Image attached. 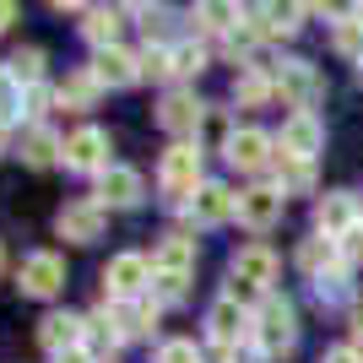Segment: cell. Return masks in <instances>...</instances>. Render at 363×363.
<instances>
[{
  "label": "cell",
  "mask_w": 363,
  "mask_h": 363,
  "mask_svg": "<svg viewBox=\"0 0 363 363\" xmlns=\"http://www.w3.org/2000/svg\"><path fill=\"white\" fill-rule=\"evenodd\" d=\"M157 184H163V196H168V201L196 196V190H201V147H190V141H174V147L163 152Z\"/></svg>",
  "instance_id": "obj_1"
},
{
  "label": "cell",
  "mask_w": 363,
  "mask_h": 363,
  "mask_svg": "<svg viewBox=\"0 0 363 363\" xmlns=\"http://www.w3.org/2000/svg\"><path fill=\"white\" fill-rule=\"evenodd\" d=\"M255 347L260 352H288L293 347V336H298V325H293V303L288 298H260L255 309Z\"/></svg>",
  "instance_id": "obj_2"
},
{
  "label": "cell",
  "mask_w": 363,
  "mask_h": 363,
  "mask_svg": "<svg viewBox=\"0 0 363 363\" xmlns=\"http://www.w3.org/2000/svg\"><path fill=\"white\" fill-rule=\"evenodd\" d=\"M272 277H277V255L266 244H250V250L233 255V288H228V298H255V293L272 288Z\"/></svg>",
  "instance_id": "obj_3"
},
{
  "label": "cell",
  "mask_w": 363,
  "mask_h": 363,
  "mask_svg": "<svg viewBox=\"0 0 363 363\" xmlns=\"http://www.w3.org/2000/svg\"><path fill=\"white\" fill-rule=\"evenodd\" d=\"M16 282H22V293H28V298H55V293L65 288V260L49 255V250H38V255L22 260Z\"/></svg>",
  "instance_id": "obj_4"
},
{
  "label": "cell",
  "mask_w": 363,
  "mask_h": 363,
  "mask_svg": "<svg viewBox=\"0 0 363 363\" xmlns=\"http://www.w3.org/2000/svg\"><path fill=\"white\" fill-rule=\"evenodd\" d=\"M282 206H288V196H282L277 184H255V190L239 196V223L255 228V233H266V228L282 223Z\"/></svg>",
  "instance_id": "obj_5"
},
{
  "label": "cell",
  "mask_w": 363,
  "mask_h": 363,
  "mask_svg": "<svg viewBox=\"0 0 363 363\" xmlns=\"http://www.w3.org/2000/svg\"><path fill=\"white\" fill-rule=\"evenodd\" d=\"M65 168H76V174H104L108 168V136L92 130V125H82V130L65 141Z\"/></svg>",
  "instance_id": "obj_6"
},
{
  "label": "cell",
  "mask_w": 363,
  "mask_h": 363,
  "mask_svg": "<svg viewBox=\"0 0 363 363\" xmlns=\"http://www.w3.org/2000/svg\"><path fill=\"white\" fill-rule=\"evenodd\" d=\"M55 228H60V239H71V244H92V239H104V206H98V201H71V206L55 217Z\"/></svg>",
  "instance_id": "obj_7"
},
{
  "label": "cell",
  "mask_w": 363,
  "mask_h": 363,
  "mask_svg": "<svg viewBox=\"0 0 363 363\" xmlns=\"http://www.w3.org/2000/svg\"><path fill=\"white\" fill-rule=\"evenodd\" d=\"M320 147H325V125H320L309 108H298V114L282 125V152H288V157H303V163H315Z\"/></svg>",
  "instance_id": "obj_8"
},
{
  "label": "cell",
  "mask_w": 363,
  "mask_h": 363,
  "mask_svg": "<svg viewBox=\"0 0 363 363\" xmlns=\"http://www.w3.org/2000/svg\"><path fill=\"white\" fill-rule=\"evenodd\" d=\"M104 282H108V298L130 303V298L152 282V266H147L141 255H114V260H108V272H104Z\"/></svg>",
  "instance_id": "obj_9"
},
{
  "label": "cell",
  "mask_w": 363,
  "mask_h": 363,
  "mask_svg": "<svg viewBox=\"0 0 363 363\" xmlns=\"http://www.w3.org/2000/svg\"><path fill=\"white\" fill-rule=\"evenodd\" d=\"M201 120H206V108H201L196 92H168L163 108H157V125H163V130H174V136H196Z\"/></svg>",
  "instance_id": "obj_10"
},
{
  "label": "cell",
  "mask_w": 363,
  "mask_h": 363,
  "mask_svg": "<svg viewBox=\"0 0 363 363\" xmlns=\"http://www.w3.org/2000/svg\"><path fill=\"white\" fill-rule=\"evenodd\" d=\"M223 152H228V163H233V168L260 174V168L272 163V136H266V130H233Z\"/></svg>",
  "instance_id": "obj_11"
},
{
  "label": "cell",
  "mask_w": 363,
  "mask_h": 363,
  "mask_svg": "<svg viewBox=\"0 0 363 363\" xmlns=\"http://www.w3.org/2000/svg\"><path fill=\"white\" fill-rule=\"evenodd\" d=\"M277 92L293 98L298 108H309L320 98V71L309 60H282V71H277Z\"/></svg>",
  "instance_id": "obj_12"
},
{
  "label": "cell",
  "mask_w": 363,
  "mask_h": 363,
  "mask_svg": "<svg viewBox=\"0 0 363 363\" xmlns=\"http://www.w3.org/2000/svg\"><path fill=\"white\" fill-rule=\"evenodd\" d=\"M136 201H141V174L136 168L108 163L104 174H98V206H136Z\"/></svg>",
  "instance_id": "obj_13"
},
{
  "label": "cell",
  "mask_w": 363,
  "mask_h": 363,
  "mask_svg": "<svg viewBox=\"0 0 363 363\" xmlns=\"http://www.w3.org/2000/svg\"><path fill=\"white\" fill-rule=\"evenodd\" d=\"M206 325H212V342H217V347H233L244 331H255V315H244L239 298H217L212 315H206Z\"/></svg>",
  "instance_id": "obj_14"
},
{
  "label": "cell",
  "mask_w": 363,
  "mask_h": 363,
  "mask_svg": "<svg viewBox=\"0 0 363 363\" xmlns=\"http://www.w3.org/2000/svg\"><path fill=\"white\" fill-rule=\"evenodd\" d=\"M315 223H320L325 239H347L352 228H358V201H352V196H325L315 206Z\"/></svg>",
  "instance_id": "obj_15"
},
{
  "label": "cell",
  "mask_w": 363,
  "mask_h": 363,
  "mask_svg": "<svg viewBox=\"0 0 363 363\" xmlns=\"http://www.w3.org/2000/svg\"><path fill=\"white\" fill-rule=\"evenodd\" d=\"M92 76H98V87H130V82L141 76V60H136V55H125V49H98Z\"/></svg>",
  "instance_id": "obj_16"
},
{
  "label": "cell",
  "mask_w": 363,
  "mask_h": 363,
  "mask_svg": "<svg viewBox=\"0 0 363 363\" xmlns=\"http://www.w3.org/2000/svg\"><path fill=\"white\" fill-rule=\"evenodd\" d=\"M152 272H168V277H190V272H196V239H184V233L163 239L157 250H152Z\"/></svg>",
  "instance_id": "obj_17"
},
{
  "label": "cell",
  "mask_w": 363,
  "mask_h": 363,
  "mask_svg": "<svg viewBox=\"0 0 363 363\" xmlns=\"http://www.w3.org/2000/svg\"><path fill=\"white\" fill-rule=\"evenodd\" d=\"M233 212H239V196H233L228 184L206 179L196 190V217H201V223H223V217H233Z\"/></svg>",
  "instance_id": "obj_18"
},
{
  "label": "cell",
  "mask_w": 363,
  "mask_h": 363,
  "mask_svg": "<svg viewBox=\"0 0 363 363\" xmlns=\"http://www.w3.org/2000/svg\"><path fill=\"white\" fill-rule=\"evenodd\" d=\"M82 331H87V325H82L76 315H44V325H38V342H44V347L60 358V352H71L76 342H82Z\"/></svg>",
  "instance_id": "obj_19"
},
{
  "label": "cell",
  "mask_w": 363,
  "mask_h": 363,
  "mask_svg": "<svg viewBox=\"0 0 363 363\" xmlns=\"http://www.w3.org/2000/svg\"><path fill=\"white\" fill-rule=\"evenodd\" d=\"M244 16H250L255 33H266V38H288V33H298L303 6H260V11H244Z\"/></svg>",
  "instance_id": "obj_20"
},
{
  "label": "cell",
  "mask_w": 363,
  "mask_h": 363,
  "mask_svg": "<svg viewBox=\"0 0 363 363\" xmlns=\"http://www.w3.org/2000/svg\"><path fill=\"white\" fill-rule=\"evenodd\" d=\"M298 266L309 277H325L331 266H342V250H336V239H325V233H315V239L298 244Z\"/></svg>",
  "instance_id": "obj_21"
},
{
  "label": "cell",
  "mask_w": 363,
  "mask_h": 363,
  "mask_svg": "<svg viewBox=\"0 0 363 363\" xmlns=\"http://www.w3.org/2000/svg\"><path fill=\"white\" fill-rule=\"evenodd\" d=\"M22 157H28L33 168H49L55 157H65V147L55 141V130H44V125H38V130H28V136H22Z\"/></svg>",
  "instance_id": "obj_22"
},
{
  "label": "cell",
  "mask_w": 363,
  "mask_h": 363,
  "mask_svg": "<svg viewBox=\"0 0 363 363\" xmlns=\"http://www.w3.org/2000/svg\"><path fill=\"white\" fill-rule=\"evenodd\" d=\"M277 174H282V196H293V190H309L315 184V163H303V157H288V152H277Z\"/></svg>",
  "instance_id": "obj_23"
},
{
  "label": "cell",
  "mask_w": 363,
  "mask_h": 363,
  "mask_svg": "<svg viewBox=\"0 0 363 363\" xmlns=\"http://www.w3.org/2000/svg\"><path fill=\"white\" fill-rule=\"evenodd\" d=\"M82 33H87L92 49H114V38H120V11H87Z\"/></svg>",
  "instance_id": "obj_24"
},
{
  "label": "cell",
  "mask_w": 363,
  "mask_h": 363,
  "mask_svg": "<svg viewBox=\"0 0 363 363\" xmlns=\"http://www.w3.org/2000/svg\"><path fill=\"white\" fill-rule=\"evenodd\" d=\"M272 87L277 82H266V71H244L239 82H233V98H239L244 108H260L266 98H272Z\"/></svg>",
  "instance_id": "obj_25"
},
{
  "label": "cell",
  "mask_w": 363,
  "mask_h": 363,
  "mask_svg": "<svg viewBox=\"0 0 363 363\" xmlns=\"http://www.w3.org/2000/svg\"><path fill=\"white\" fill-rule=\"evenodd\" d=\"M336 55H347V60L363 65V22H336Z\"/></svg>",
  "instance_id": "obj_26"
},
{
  "label": "cell",
  "mask_w": 363,
  "mask_h": 363,
  "mask_svg": "<svg viewBox=\"0 0 363 363\" xmlns=\"http://www.w3.org/2000/svg\"><path fill=\"white\" fill-rule=\"evenodd\" d=\"M11 76H16V87L28 82V87H38V76H44V49H22L11 60Z\"/></svg>",
  "instance_id": "obj_27"
},
{
  "label": "cell",
  "mask_w": 363,
  "mask_h": 363,
  "mask_svg": "<svg viewBox=\"0 0 363 363\" xmlns=\"http://www.w3.org/2000/svg\"><path fill=\"white\" fill-rule=\"evenodd\" d=\"M60 98L76 104V108H92V98H98V76H71V82L60 87Z\"/></svg>",
  "instance_id": "obj_28"
},
{
  "label": "cell",
  "mask_w": 363,
  "mask_h": 363,
  "mask_svg": "<svg viewBox=\"0 0 363 363\" xmlns=\"http://www.w3.org/2000/svg\"><path fill=\"white\" fill-rule=\"evenodd\" d=\"M16 114H22V87H16L11 71H0V125L16 120Z\"/></svg>",
  "instance_id": "obj_29"
},
{
  "label": "cell",
  "mask_w": 363,
  "mask_h": 363,
  "mask_svg": "<svg viewBox=\"0 0 363 363\" xmlns=\"http://www.w3.org/2000/svg\"><path fill=\"white\" fill-rule=\"evenodd\" d=\"M196 22H201L206 33H223V28H233V22H239V6H201Z\"/></svg>",
  "instance_id": "obj_30"
},
{
  "label": "cell",
  "mask_w": 363,
  "mask_h": 363,
  "mask_svg": "<svg viewBox=\"0 0 363 363\" xmlns=\"http://www.w3.org/2000/svg\"><path fill=\"white\" fill-rule=\"evenodd\" d=\"M315 293L325 303H336V298H347V266H331L325 277H315Z\"/></svg>",
  "instance_id": "obj_31"
},
{
  "label": "cell",
  "mask_w": 363,
  "mask_h": 363,
  "mask_svg": "<svg viewBox=\"0 0 363 363\" xmlns=\"http://www.w3.org/2000/svg\"><path fill=\"white\" fill-rule=\"evenodd\" d=\"M196 71H206V49H201V44L174 49V76H196Z\"/></svg>",
  "instance_id": "obj_32"
},
{
  "label": "cell",
  "mask_w": 363,
  "mask_h": 363,
  "mask_svg": "<svg viewBox=\"0 0 363 363\" xmlns=\"http://www.w3.org/2000/svg\"><path fill=\"white\" fill-rule=\"evenodd\" d=\"M141 76L168 82V76H174V49H147V55H141Z\"/></svg>",
  "instance_id": "obj_33"
},
{
  "label": "cell",
  "mask_w": 363,
  "mask_h": 363,
  "mask_svg": "<svg viewBox=\"0 0 363 363\" xmlns=\"http://www.w3.org/2000/svg\"><path fill=\"white\" fill-rule=\"evenodd\" d=\"M184 282H190V277H168V272H152V293H157V303H179V298H184Z\"/></svg>",
  "instance_id": "obj_34"
},
{
  "label": "cell",
  "mask_w": 363,
  "mask_h": 363,
  "mask_svg": "<svg viewBox=\"0 0 363 363\" xmlns=\"http://www.w3.org/2000/svg\"><path fill=\"white\" fill-rule=\"evenodd\" d=\"M157 363H201V352H196V342H163Z\"/></svg>",
  "instance_id": "obj_35"
},
{
  "label": "cell",
  "mask_w": 363,
  "mask_h": 363,
  "mask_svg": "<svg viewBox=\"0 0 363 363\" xmlns=\"http://www.w3.org/2000/svg\"><path fill=\"white\" fill-rule=\"evenodd\" d=\"M336 250H342V266H358V260H363V223L352 228L347 239H336Z\"/></svg>",
  "instance_id": "obj_36"
},
{
  "label": "cell",
  "mask_w": 363,
  "mask_h": 363,
  "mask_svg": "<svg viewBox=\"0 0 363 363\" xmlns=\"http://www.w3.org/2000/svg\"><path fill=\"white\" fill-rule=\"evenodd\" d=\"M44 108H49V87H28V92H22V114H33V120H38Z\"/></svg>",
  "instance_id": "obj_37"
},
{
  "label": "cell",
  "mask_w": 363,
  "mask_h": 363,
  "mask_svg": "<svg viewBox=\"0 0 363 363\" xmlns=\"http://www.w3.org/2000/svg\"><path fill=\"white\" fill-rule=\"evenodd\" d=\"M320 363H363V358H358V347H331Z\"/></svg>",
  "instance_id": "obj_38"
},
{
  "label": "cell",
  "mask_w": 363,
  "mask_h": 363,
  "mask_svg": "<svg viewBox=\"0 0 363 363\" xmlns=\"http://www.w3.org/2000/svg\"><path fill=\"white\" fill-rule=\"evenodd\" d=\"M55 363H92V352H87V347H71V352H60Z\"/></svg>",
  "instance_id": "obj_39"
},
{
  "label": "cell",
  "mask_w": 363,
  "mask_h": 363,
  "mask_svg": "<svg viewBox=\"0 0 363 363\" xmlns=\"http://www.w3.org/2000/svg\"><path fill=\"white\" fill-rule=\"evenodd\" d=\"M352 342H358V347H363V303H358V309H352Z\"/></svg>",
  "instance_id": "obj_40"
},
{
  "label": "cell",
  "mask_w": 363,
  "mask_h": 363,
  "mask_svg": "<svg viewBox=\"0 0 363 363\" xmlns=\"http://www.w3.org/2000/svg\"><path fill=\"white\" fill-rule=\"evenodd\" d=\"M11 16H16V6H0V28H11Z\"/></svg>",
  "instance_id": "obj_41"
},
{
  "label": "cell",
  "mask_w": 363,
  "mask_h": 363,
  "mask_svg": "<svg viewBox=\"0 0 363 363\" xmlns=\"http://www.w3.org/2000/svg\"><path fill=\"white\" fill-rule=\"evenodd\" d=\"M6 147H11V141H6V125H0V157H6Z\"/></svg>",
  "instance_id": "obj_42"
},
{
  "label": "cell",
  "mask_w": 363,
  "mask_h": 363,
  "mask_svg": "<svg viewBox=\"0 0 363 363\" xmlns=\"http://www.w3.org/2000/svg\"><path fill=\"white\" fill-rule=\"evenodd\" d=\"M358 82H363V65H358Z\"/></svg>",
  "instance_id": "obj_43"
},
{
  "label": "cell",
  "mask_w": 363,
  "mask_h": 363,
  "mask_svg": "<svg viewBox=\"0 0 363 363\" xmlns=\"http://www.w3.org/2000/svg\"><path fill=\"white\" fill-rule=\"evenodd\" d=\"M0 266H6V255H0Z\"/></svg>",
  "instance_id": "obj_44"
},
{
  "label": "cell",
  "mask_w": 363,
  "mask_h": 363,
  "mask_svg": "<svg viewBox=\"0 0 363 363\" xmlns=\"http://www.w3.org/2000/svg\"><path fill=\"white\" fill-rule=\"evenodd\" d=\"M358 16H363V11H358Z\"/></svg>",
  "instance_id": "obj_45"
}]
</instances>
